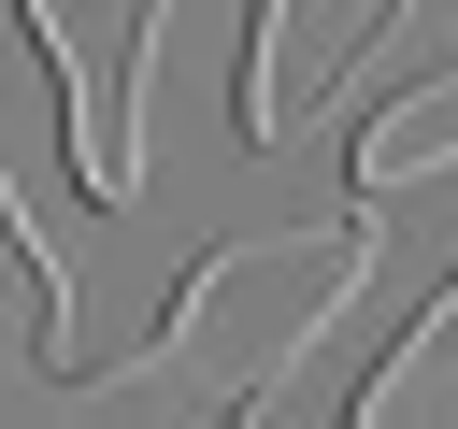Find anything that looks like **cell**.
<instances>
[{"mask_svg": "<svg viewBox=\"0 0 458 429\" xmlns=\"http://www.w3.org/2000/svg\"><path fill=\"white\" fill-rule=\"evenodd\" d=\"M372 272V200L358 214H301V229H258V243H229V257H200L186 272V300H172V358H215V400H272L286 386V358L315 343V329H344V286Z\"/></svg>", "mask_w": 458, "mask_h": 429, "instance_id": "6da1fadb", "label": "cell"}, {"mask_svg": "<svg viewBox=\"0 0 458 429\" xmlns=\"http://www.w3.org/2000/svg\"><path fill=\"white\" fill-rule=\"evenodd\" d=\"M401 0H258V43H243V129L286 143L301 114H329L358 86V57L386 43Z\"/></svg>", "mask_w": 458, "mask_h": 429, "instance_id": "7a4b0ae2", "label": "cell"}]
</instances>
